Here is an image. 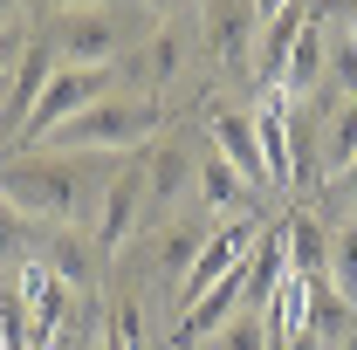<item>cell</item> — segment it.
<instances>
[{"label":"cell","mask_w":357,"mask_h":350,"mask_svg":"<svg viewBox=\"0 0 357 350\" xmlns=\"http://www.w3.org/2000/svg\"><path fill=\"white\" fill-rule=\"evenodd\" d=\"M330 350H357V330H351V337H344V344H330Z\"/></svg>","instance_id":"cell-30"},{"label":"cell","mask_w":357,"mask_h":350,"mask_svg":"<svg viewBox=\"0 0 357 350\" xmlns=\"http://www.w3.org/2000/svg\"><path fill=\"white\" fill-rule=\"evenodd\" d=\"M351 158H357V96L351 103H330L323 124H316V185H330Z\"/></svg>","instance_id":"cell-15"},{"label":"cell","mask_w":357,"mask_h":350,"mask_svg":"<svg viewBox=\"0 0 357 350\" xmlns=\"http://www.w3.org/2000/svg\"><path fill=\"white\" fill-rule=\"evenodd\" d=\"M323 62H330V28H323V14H316L310 28L296 35V48H289V76H282V89L303 103V96H316L323 89Z\"/></svg>","instance_id":"cell-19"},{"label":"cell","mask_w":357,"mask_h":350,"mask_svg":"<svg viewBox=\"0 0 357 350\" xmlns=\"http://www.w3.org/2000/svg\"><path fill=\"white\" fill-rule=\"evenodd\" d=\"M296 96L289 89H261L255 96V144H261V165H268V185H289L296 192Z\"/></svg>","instance_id":"cell-9"},{"label":"cell","mask_w":357,"mask_h":350,"mask_svg":"<svg viewBox=\"0 0 357 350\" xmlns=\"http://www.w3.org/2000/svg\"><path fill=\"white\" fill-rule=\"evenodd\" d=\"M261 323H268V344L275 350H296L303 344V323H310V282L289 275V282L275 289V303L261 309Z\"/></svg>","instance_id":"cell-20"},{"label":"cell","mask_w":357,"mask_h":350,"mask_svg":"<svg viewBox=\"0 0 357 350\" xmlns=\"http://www.w3.org/2000/svg\"><path fill=\"white\" fill-rule=\"evenodd\" d=\"M110 337L124 350H144V309H137V296H117L110 303Z\"/></svg>","instance_id":"cell-24"},{"label":"cell","mask_w":357,"mask_h":350,"mask_svg":"<svg viewBox=\"0 0 357 350\" xmlns=\"http://www.w3.org/2000/svg\"><path fill=\"white\" fill-rule=\"evenodd\" d=\"M206 241H213V220L199 213V206H192V213H172L158 234H151V268H158L165 282H185V268L199 261Z\"/></svg>","instance_id":"cell-12"},{"label":"cell","mask_w":357,"mask_h":350,"mask_svg":"<svg viewBox=\"0 0 357 350\" xmlns=\"http://www.w3.org/2000/svg\"><path fill=\"white\" fill-rule=\"evenodd\" d=\"M344 14H351V35H357V7H344Z\"/></svg>","instance_id":"cell-31"},{"label":"cell","mask_w":357,"mask_h":350,"mask_svg":"<svg viewBox=\"0 0 357 350\" xmlns=\"http://www.w3.org/2000/svg\"><path fill=\"white\" fill-rule=\"evenodd\" d=\"M199 350H275V344H268V323H261V316H248V309H241V316L220 323Z\"/></svg>","instance_id":"cell-23"},{"label":"cell","mask_w":357,"mask_h":350,"mask_svg":"<svg viewBox=\"0 0 357 350\" xmlns=\"http://www.w3.org/2000/svg\"><path fill=\"white\" fill-rule=\"evenodd\" d=\"M21 55H28V21H14V28H0V96L14 83V69H21Z\"/></svg>","instance_id":"cell-25"},{"label":"cell","mask_w":357,"mask_h":350,"mask_svg":"<svg viewBox=\"0 0 357 350\" xmlns=\"http://www.w3.org/2000/svg\"><path fill=\"white\" fill-rule=\"evenodd\" d=\"M21 21V0H0V28H14Z\"/></svg>","instance_id":"cell-29"},{"label":"cell","mask_w":357,"mask_h":350,"mask_svg":"<svg viewBox=\"0 0 357 350\" xmlns=\"http://www.w3.org/2000/svg\"><path fill=\"white\" fill-rule=\"evenodd\" d=\"M199 35H206L220 69L248 76L255 69V42H261V14H255V0H199Z\"/></svg>","instance_id":"cell-7"},{"label":"cell","mask_w":357,"mask_h":350,"mask_svg":"<svg viewBox=\"0 0 357 350\" xmlns=\"http://www.w3.org/2000/svg\"><path fill=\"white\" fill-rule=\"evenodd\" d=\"M178 69H185V28H178V21H158V28L137 42V55L124 62V76H131L137 96H158Z\"/></svg>","instance_id":"cell-11"},{"label":"cell","mask_w":357,"mask_h":350,"mask_svg":"<svg viewBox=\"0 0 357 350\" xmlns=\"http://www.w3.org/2000/svg\"><path fill=\"white\" fill-rule=\"evenodd\" d=\"M110 172H103V158L76 165V158H55V151H7L0 158V199L14 213H28L35 227H76V220H96Z\"/></svg>","instance_id":"cell-1"},{"label":"cell","mask_w":357,"mask_h":350,"mask_svg":"<svg viewBox=\"0 0 357 350\" xmlns=\"http://www.w3.org/2000/svg\"><path fill=\"white\" fill-rule=\"evenodd\" d=\"M35 248H42V227L0 199V268H7V275H21V268L35 261Z\"/></svg>","instance_id":"cell-21"},{"label":"cell","mask_w":357,"mask_h":350,"mask_svg":"<svg viewBox=\"0 0 357 350\" xmlns=\"http://www.w3.org/2000/svg\"><path fill=\"white\" fill-rule=\"evenodd\" d=\"M241 268H248V316H261V309L275 303V289L289 282V241H282V227H268Z\"/></svg>","instance_id":"cell-16"},{"label":"cell","mask_w":357,"mask_h":350,"mask_svg":"<svg viewBox=\"0 0 357 350\" xmlns=\"http://www.w3.org/2000/svg\"><path fill=\"white\" fill-rule=\"evenodd\" d=\"M158 21L144 7H76V14H55L42 28V42L55 48V69H117L124 48H137Z\"/></svg>","instance_id":"cell-3"},{"label":"cell","mask_w":357,"mask_h":350,"mask_svg":"<svg viewBox=\"0 0 357 350\" xmlns=\"http://www.w3.org/2000/svg\"><path fill=\"white\" fill-rule=\"evenodd\" d=\"M255 241H261V213L255 220H227V227H213V241L199 248V261L185 268V282H178V309H192L213 282H227L234 268L255 254Z\"/></svg>","instance_id":"cell-8"},{"label":"cell","mask_w":357,"mask_h":350,"mask_svg":"<svg viewBox=\"0 0 357 350\" xmlns=\"http://www.w3.org/2000/svg\"><path fill=\"white\" fill-rule=\"evenodd\" d=\"M192 178H199V144H192V131L151 137V144H144V220L165 227Z\"/></svg>","instance_id":"cell-6"},{"label":"cell","mask_w":357,"mask_h":350,"mask_svg":"<svg viewBox=\"0 0 357 350\" xmlns=\"http://www.w3.org/2000/svg\"><path fill=\"white\" fill-rule=\"evenodd\" d=\"M117 83H124V69H55L48 76V89L35 96V110L21 117V131H14V151H35L48 131H62L69 117H83V110H96V103H110L117 96Z\"/></svg>","instance_id":"cell-4"},{"label":"cell","mask_w":357,"mask_h":350,"mask_svg":"<svg viewBox=\"0 0 357 350\" xmlns=\"http://www.w3.org/2000/svg\"><path fill=\"white\" fill-rule=\"evenodd\" d=\"M330 289L357 309V220L344 227V234H330Z\"/></svg>","instance_id":"cell-22"},{"label":"cell","mask_w":357,"mask_h":350,"mask_svg":"<svg viewBox=\"0 0 357 350\" xmlns=\"http://www.w3.org/2000/svg\"><path fill=\"white\" fill-rule=\"evenodd\" d=\"M206 144L220 151L234 172L248 178V192L268 185V165H261V144H255V110H234V103H213L206 110Z\"/></svg>","instance_id":"cell-10"},{"label":"cell","mask_w":357,"mask_h":350,"mask_svg":"<svg viewBox=\"0 0 357 350\" xmlns=\"http://www.w3.org/2000/svg\"><path fill=\"white\" fill-rule=\"evenodd\" d=\"M35 261H42L55 282L89 289V282H96V268H103V254H96V241H83L76 227H42V248H35Z\"/></svg>","instance_id":"cell-13"},{"label":"cell","mask_w":357,"mask_h":350,"mask_svg":"<svg viewBox=\"0 0 357 350\" xmlns=\"http://www.w3.org/2000/svg\"><path fill=\"white\" fill-rule=\"evenodd\" d=\"M62 14H76V7H124V0H55Z\"/></svg>","instance_id":"cell-27"},{"label":"cell","mask_w":357,"mask_h":350,"mask_svg":"<svg viewBox=\"0 0 357 350\" xmlns=\"http://www.w3.org/2000/svg\"><path fill=\"white\" fill-rule=\"evenodd\" d=\"M199 213H248V220H255V206H248V178L234 172L213 144L199 151Z\"/></svg>","instance_id":"cell-18"},{"label":"cell","mask_w":357,"mask_h":350,"mask_svg":"<svg viewBox=\"0 0 357 350\" xmlns=\"http://www.w3.org/2000/svg\"><path fill=\"white\" fill-rule=\"evenodd\" d=\"M282 241H289V275L330 282V227H323L310 206H296V213L282 220Z\"/></svg>","instance_id":"cell-14"},{"label":"cell","mask_w":357,"mask_h":350,"mask_svg":"<svg viewBox=\"0 0 357 350\" xmlns=\"http://www.w3.org/2000/svg\"><path fill=\"white\" fill-rule=\"evenodd\" d=\"M357 330V309L330 289V282H310V323H303V344L296 350H330Z\"/></svg>","instance_id":"cell-17"},{"label":"cell","mask_w":357,"mask_h":350,"mask_svg":"<svg viewBox=\"0 0 357 350\" xmlns=\"http://www.w3.org/2000/svg\"><path fill=\"white\" fill-rule=\"evenodd\" d=\"M330 192H337V199H357V158H351L337 178H330Z\"/></svg>","instance_id":"cell-26"},{"label":"cell","mask_w":357,"mask_h":350,"mask_svg":"<svg viewBox=\"0 0 357 350\" xmlns=\"http://www.w3.org/2000/svg\"><path fill=\"white\" fill-rule=\"evenodd\" d=\"M137 227H144V151H131V158L110 172L103 199H96V220H89V241H96L103 261H117V254L131 248Z\"/></svg>","instance_id":"cell-5"},{"label":"cell","mask_w":357,"mask_h":350,"mask_svg":"<svg viewBox=\"0 0 357 350\" xmlns=\"http://www.w3.org/2000/svg\"><path fill=\"white\" fill-rule=\"evenodd\" d=\"M282 7H296V0H255V14H261V21H275Z\"/></svg>","instance_id":"cell-28"},{"label":"cell","mask_w":357,"mask_h":350,"mask_svg":"<svg viewBox=\"0 0 357 350\" xmlns=\"http://www.w3.org/2000/svg\"><path fill=\"white\" fill-rule=\"evenodd\" d=\"M172 124V110L158 103V96H110V103H96L83 117H69L62 131H48L35 151H55V158H110V151H144L151 137Z\"/></svg>","instance_id":"cell-2"}]
</instances>
